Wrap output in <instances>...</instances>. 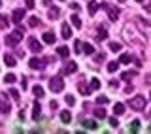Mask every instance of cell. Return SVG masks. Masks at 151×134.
Here are the masks:
<instances>
[{"instance_id":"16","label":"cell","mask_w":151,"mask_h":134,"mask_svg":"<svg viewBox=\"0 0 151 134\" xmlns=\"http://www.w3.org/2000/svg\"><path fill=\"white\" fill-rule=\"evenodd\" d=\"M32 93H34L36 98H42V97H44V89H42L40 85H34V87H32Z\"/></svg>"},{"instance_id":"3","label":"cell","mask_w":151,"mask_h":134,"mask_svg":"<svg viewBox=\"0 0 151 134\" xmlns=\"http://www.w3.org/2000/svg\"><path fill=\"white\" fill-rule=\"evenodd\" d=\"M21 40H23V32H21V30H15L13 34H9V36L6 38L8 45H17V44H19Z\"/></svg>"},{"instance_id":"2","label":"cell","mask_w":151,"mask_h":134,"mask_svg":"<svg viewBox=\"0 0 151 134\" xmlns=\"http://www.w3.org/2000/svg\"><path fill=\"white\" fill-rule=\"evenodd\" d=\"M49 89L53 91V93H60V91L64 89V81L60 78H51L49 79Z\"/></svg>"},{"instance_id":"40","label":"cell","mask_w":151,"mask_h":134,"mask_svg":"<svg viewBox=\"0 0 151 134\" xmlns=\"http://www.w3.org/2000/svg\"><path fill=\"white\" fill-rule=\"evenodd\" d=\"M79 45H81L79 42H76V44H74V49H76V53H79Z\"/></svg>"},{"instance_id":"41","label":"cell","mask_w":151,"mask_h":134,"mask_svg":"<svg viewBox=\"0 0 151 134\" xmlns=\"http://www.w3.org/2000/svg\"><path fill=\"white\" fill-rule=\"evenodd\" d=\"M136 2H144V0H136Z\"/></svg>"},{"instance_id":"27","label":"cell","mask_w":151,"mask_h":134,"mask_svg":"<svg viewBox=\"0 0 151 134\" xmlns=\"http://www.w3.org/2000/svg\"><path fill=\"white\" fill-rule=\"evenodd\" d=\"M38 25H40V19H38V17H30V19H28V27H38Z\"/></svg>"},{"instance_id":"10","label":"cell","mask_w":151,"mask_h":134,"mask_svg":"<svg viewBox=\"0 0 151 134\" xmlns=\"http://www.w3.org/2000/svg\"><path fill=\"white\" fill-rule=\"evenodd\" d=\"M60 121H63V123H66V125H68V123L72 121V113H70L68 110H64V112H60Z\"/></svg>"},{"instance_id":"25","label":"cell","mask_w":151,"mask_h":134,"mask_svg":"<svg viewBox=\"0 0 151 134\" xmlns=\"http://www.w3.org/2000/svg\"><path fill=\"white\" fill-rule=\"evenodd\" d=\"M94 115H96V117H100V119H104V117H106V110L96 108V110H94Z\"/></svg>"},{"instance_id":"5","label":"cell","mask_w":151,"mask_h":134,"mask_svg":"<svg viewBox=\"0 0 151 134\" xmlns=\"http://www.w3.org/2000/svg\"><path fill=\"white\" fill-rule=\"evenodd\" d=\"M102 8L108 12V15H110L111 21H117V19H119V9L117 8H111V6H108V4H102Z\"/></svg>"},{"instance_id":"14","label":"cell","mask_w":151,"mask_h":134,"mask_svg":"<svg viewBox=\"0 0 151 134\" xmlns=\"http://www.w3.org/2000/svg\"><path fill=\"white\" fill-rule=\"evenodd\" d=\"M132 78H136V70H130V72H123V74H121V79H125V81H130Z\"/></svg>"},{"instance_id":"28","label":"cell","mask_w":151,"mask_h":134,"mask_svg":"<svg viewBox=\"0 0 151 134\" xmlns=\"http://www.w3.org/2000/svg\"><path fill=\"white\" fill-rule=\"evenodd\" d=\"M110 49L115 51V53H119V51H121V45L117 44V42H111V44H110Z\"/></svg>"},{"instance_id":"31","label":"cell","mask_w":151,"mask_h":134,"mask_svg":"<svg viewBox=\"0 0 151 134\" xmlns=\"http://www.w3.org/2000/svg\"><path fill=\"white\" fill-rule=\"evenodd\" d=\"M4 81H6V83H13V81H15V76H13V74H6V76H4Z\"/></svg>"},{"instance_id":"36","label":"cell","mask_w":151,"mask_h":134,"mask_svg":"<svg viewBox=\"0 0 151 134\" xmlns=\"http://www.w3.org/2000/svg\"><path fill=\"white\" fill-rule=\"evenodd\" d=\"M79 91H81V94H89V89L85 87L83 83H79Z\"/></svg>"},{"instance_id":"35","label":"cell","mask_w":151,"mask_h":134,"mask_svg":"<svg viewBox=\"0 0 151 134\" xmlns=\"http://www.w3.org/2000/svg\"><path fill=\"white\" fill-rule=\"evenodd\" d=\"M130 61V57L129 55H121V59H119V63H123V64H127Z\"/></svg>"},{"instance_id":"32","label":"cell","mask_w":151,"mask_h":134,"mask_svg":"<svg viewBox=\"0 0 151 134\" xmlns=\"http://www.w3.org/2000/svg\"><path fill=\"white\" fill-rule=\"evenodd\" d=\"M91 89H93V91L100 89V81H98V79H91Z\"/></svg>"},{"instance_id":"30","label":"cell","mask_w":151,"mask_h":134,"mask_svg":"<svg viewBox=\"0 0 151 134\" xmlns=\"http://www.w3.org/2000/svg\"><path fill=\"white\" fill-rule=\"evenodd\" d=\"M130 125H132V127H130L132 132H138V130H140V121H132Z\"/></svg>"},{"instance_id":"12","label":"cell","mask_w":151,"mask_h":134,"mask_svg":"<svg viewBox=\"0 0 151 134\" xmlns=\"http://www.w3.org/2000/svg\"><path fill=\"white\" fill-rule=\"evenodd\" d=\"M113 113H115V115H123V113H125V104L117 102L115 106H113Z\"/></svg>"},{"instance_id":"22","label":"cell","mask_w":151,"mask_h":134,"mask_svg":"<svg viewBox=\"0 0 151 134\" xmlns=\"http://www.w3.org/2000/svg\"><path fill=\"white\" fill-rule=\"evenodd\" d=\"M106 36H108V30H104V27H98V34H96V38H98V40H104Z\"/></svg>"},{"instance_id":"7","label":"cell","mask_w":151,"mask_h":134,"mask_svg":"<svg viewBox=\"0 0 151 134\" xmlns=\"http://www.w3.org/2000/svg\"><path fill=\"white\" fill-rule=\"evenodd\" d=\"M12 17H13V19H12L13 23H21L23 19H25V9H21V8L13 9V15H12Z\"/></svg>"},{"instance_id":"37","label":"cell","mask_w":151,"mask_h":134,"mask_svg":"<svg viewBox=\"0 0 151 134\" xmlns=\"http://www.w3.org/2000/svg\"><path fill=\"white\" fill-rule=\"evenodd\" d=\"M25 4H27V8H30V9L36 6V4H34V0H25Z\"/></svg>"},{"instance_id":"15","label":"cell","mask_w":151,"mask_h":134,"mask_svg":"<svg viewBox=\"0 0 151 134\" xmlns=\"http://www.w3.org/2000/svg\"><path fill=\"white\" fill-rule=\"evenodd\" d=\"M4 63H6V66H15V64H17V63H15V59H13V57L9 55V53L4 55Z\"/></svg>"},{"instance_id":"18","label":"cell","mask_w":151,"mask_h":134,"mask_svg":"<svg viewBox=\"0 0 151 134\" xmlns=\"http://www.w3.org/2000/svg\"><path fill=\"white\" fill-rule=\"evenodd\" d=\"M83 127L85 128H91V130H94L98 125H96V121H91V119H87V121H83Z\"/></svg>"},{"instance_id":"23","label":"cell","mask_w":151,"mask_h":134,"mask_svg":"<svg viewBox=\"0 0 151 134\" xmlns=\"http://www.w3.org/2000/svg\"><path fill=\"white\" fill-rule=\"evenodd\" d=\"M40 104H38V102H34V106H32V113H34V119H38V117H40Z\"/></svg>"},{"instance_id":"11","label":"cell","mask_w":151,"mask_h":134,"mask_svg":"<svg viewBox=\"0 0 151 134\" xmlns=\"http://www.w3.org/2000/svg\"><path fill=\"white\" fill-rule=\"evenodd\" d=\"M57 53H59V57H60V59H66V57L70 55V49H68L66 45H60L59 49H57Z\"/></svg>"},{"instance_id":"6","label":"cell","mask_w":151,"mask_h":134,"mask_svg":"<svg viewBox=\"0 0 151 134\" xmlns=\"http://www.w3.org/2000/svg\"><path fill=\"white\" fill-rule=\"evenodd\" d=\"M28 49H30L32 51V53H40V51H42V45H40V42H38L36 40V38H28Z\"/></svg>"},{"instance_id":"42","label":"cell","mask_w":151,"mask_h":134,"mask_svg":"<svg viewBox=\"0 0 151 134\" xmlns=\"http://www.w3.org/2000/svg\"><path fill=\"white\" fill-rule=\"evenodd\" d=\"M0 6H2V0H0Z\"/></svg>"},{"instance_id":"20","label":"cell","mask_w":151,"mask_h":134,"mask_svg":"<svg viewBox=\"0 0 151 134\" xmlns=\"http://www.w3.org/2000/svg\"><path fill=\"white\" fill-rule=\"evenodd\" d=\"M70 19H72V25H74L76 28H81V19H79L78 15H72Z\"/></svg>"},{"instance_id":"13","label":"cell","mask_w":151,"mask_h":134,"mask_svg":"<svg viewBox=\"0 0 151 134\" xmlns=\"http://www.w3.org/2000/svg\"><path fill=\"white\" fill-rule=\"evenodd\" d=\"M42 38H44V42H45V44H55V40H57L53 32H45V34L42 36Z\"/></svg>"},{"instance_id":"1","label":"cell","mask_w":151,"mask_h":134,"mask_svg":"<svg viewBox=\"0 0 151 134\" xmlns=\"http://www.w3.org/2000/svg\"><path fill=\"white\" fill-rule=\"evenodd\" d=\"M129 106H130L132 110H136V112H140V110L145 108V98H144V97H134V98L129 100Z\"/></svg>"},{"instance_id":"38","label":"cell","mask_w":151,"mask_h":134,"mask_svg":"<svg viewBox=\"0 0 151 134\" xmlns=\"http://www.w3.org/2000/svg\"><path fill=\"white\" fill-rule=\"evenodd\" d=\"M110 125H111V127H119V123H117L115 117H110Z\"/></svg>"},{"instance_id":"9","label":"cell","mask_w":151,"mask_h":134,"mask_svg":"<svg viewBox=\"0 0 151 134\" xmlns=\"http://www.w3.org/2000/svg\"><path fill=\"white\" fill-rule=\"evenodd\" d=\"M76 70H78V64H76V63H66L64 70H63V74H74Z\"/></svg>"},{"instance_id":"33","label":"cell","mask_w":151,"mask_h":134,"mask_svg":"<svg viewBox=\"0 0 151 134\" xmlns=\"http://www.w3.org/2000/svg\"><path fill=\"white\" fill-rule=\"evenodd\" d=\"M96 102L100 104V106H102V104H108V97H102V94H100V97L96 98Z\"/></svg>"},{"instance_id":"34","label":"cell","mask_w":151,"mask_h":134,"mask_svg":"<svg viewBox=\"0 0 151 134\" xmlns=\"http://www.w3.org/2000/svg\"><path fill=\"white\" fill-rule=\"evenodd\" d=\"M9 94H12V98H13V100H19V91L12 89V91H9Z\"/></svg>"},{"instance_id":"26","label":"cell","mask_w":151,"mask_h":134,"mask_svg":"<svg viewBox=\"0 0 151 134\" xmlns=\"http://www.w3.org/2000/svg\"><path fill=\"white\" fill-rule=\"evenodd\" d=\"M117 68H119V63H113V61L108 63V72H115Z\"/></svg>"},{"instance_id":"24","label":"cell","mask_w":151,"mask_h":134,"mask_svg":"<svg viewBox=\"0 0 151 134\" xmlns=\"http://www.w3.org/2000/svg\"><path fill=\"white\" fill-rule=\"evenodd\" d=\"M87 9H89V13H94V12L98 9V4H96V2H93V0H91V2H89V6H87Z\"/></svg>"},{"instance_id":"43","label":"cell","mask_w":151,"mask_h":134,"mask_svg":"<svg viewBox=\"0 0 151 134\" xmlns=\"http://www.w3.org/2000/svg\"><path fill=\"white\" fill-rule=\"evenodd\" d=\"M119 2H125V0H119Z\"/></svg>"},{"instance_id":"39","label":"cell","mask_w":151,"mask_h":134,"mask_svg":"<svg viewBox=\"0 0 151 134\" xmlns=\"http://www.w3.org/2000/svg\"><path fill=\"white\" fill-rule=\"evenodd\" d=\"M70 8H72L74 12H79V4H70Z\"/></svg>"},{"instance_id":"17","label":"cell","mask_w":151,"mask_h":134,"mask_svg":"<svg viewBox=\"0 0 151 134\" xmlns=\"http://www.w3.org/2000/svg\"><path fill=\"white\" fill-rule=\"evenodd\" d=\"M63 38H66V40H68V38H72V30H70V27L66 25H63Z\"/></svg>"},{"instance_id":"29","label":"cell","mask_w":151,"mask_h":134,"mask_svg":"<svg viewBox=\"0 0 151 134\" xmlns=\"http://www.w3.org/2000/svg\"><path fill=\"white\" fill-rule=\"evenodd\" d=\"M66 104H68V106H74V104H76V98L72 97V94H66Z\"/></svg>"},{"instance_id":"8","label":"cell","mask_w":151,"mask_h":134,"mask_svg":"<svg viewBox=\"0 0 151 134\" xmlns=\"http://www.w3.org/2000/svg\"><path fill=\"white\" fill-rule=\"evenodd\" d=\"M44 64H45V61H40V59H30V63H28V66L32 70H42Z\"/></svg>"},{"instance_id":"21","label":"cell","mask_w":151,"mask_h":134,"mask_svg":"<svg viewBox=\"0 0 151 134\" xmlns=\"http://www.w3.org/2000/svg\"><path fill=\"white\" fill-rule=\"evenodd\" d=\"M83 53H87V55H93L94 53V47L91 44H83Z\"/></svg>"},{"instance_id":"19","label":"cell","mask_w":151,"mask_h":134,"mask_svg":"<svg viewBox=\"0 0 151 134\" xmlns=\"http://www.w3.org/2000/svg\"><path fill=\"white\" fill-rule=\"evenodd\" d=\"M59 15H60V9L59 8H51L49 9V19H57Z\"/></svg>"},{"instance_id":"4","label":"cell","mask_w":151,"mask_h":134,"mask_svg":"<svg viewBox=\"0 0 151 134\" xmlns=\"http://www.w3.org/2000/svg\"><path fill=\"white\" fill-rule=\"evenodd\" d=\"M9 110H12V106H9V100L6 97V93H0V112L9 113Z\"/></svg>"}]
</instances>
